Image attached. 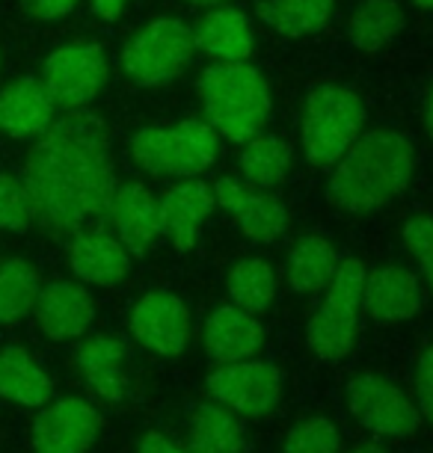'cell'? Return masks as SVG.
I'll list each match as a JSON object with an SVG mask.
<instances>
[{
  "mask_svg": "<svg viewBox=\"0 0 433 453\" xmlns=\"http://www.w3.org/2000/svg\"><path fill=\"white\" fill-rule=\"evenodd\" d=\"M21 181L48 234L74 237L89 219H104L119 190L104 122L83 110L59 116L30 149Z\"/></svg>",
  "mask_w": 433,
  "mask_h": 453,
  "instance_id": "1",
  "label": "cell"
},
{
  "mask_svg": "<svg viewBox=\"0 0 433 453\" xmlns=\"http://www.w3.org/2000/svg\"><path fill=\"white\" fill-rule=\"evenodd\" d=\"M415 149L395 127L362 131L329 173V202L344 213H371L395 202L413 181Z\"/></svg>",
  "mask_w": 433,
  "mask_h": 453,
  "instance_id": "2",
  "label": "cell"
},
{
  "mask_svg": "<svg viewBox=\"0 0 433 453\" xmlns=\"http://www.w3.org/2000/svg\"><path fill=\"white\" fill-rule=\"evenodd\" d=\"M205 122L217 136L244 145L265 131L274 98L267 81L250 63H217L202 72L197 83Z\"/></svg>",
  "mask_w": 433,
  "mask_h": 453,
  "instance_id": "3",
  "label": "cell"
},
{
  "mask_svg": "<svg viewBox=\"0 0 433 453\" xmlns=\"http://www.w3.org/2000/svg\"><path fill=\"white\" fill-rule=\"evenodd\" d=\"M134 166L149 175L193 181L217 164L220 136L205 119H184L175 125L140 127L128 140Z\"/></svg>",
  "mask_w": 433,
  "mask_h": 453,
  "instance_id": "4",
  "label": "cell"
},
{
  "mask_svg": "<svg viewBox=\"0 0 433 453\" xmlns=\"http://www.w3.org/2000/svg\"><path fill=\"white\" fill-rule=\"evenodd\" d=\"M365 104L353 89L321 83L303 107L300 140L305 160L318 169H333L365 131Z\"/></svg>",
  "mask_w": 433,
  "mask_h": 453,
  "instance_id": "5",
  "label": "cell"
},
{
  "mask_svg": "<svg viewBox=\"0 0 433 453\" xmlns=\"http://www.w3.org/2000/svg\"><path fill=\"white\" fill-rule=\"evenodd\" d=\"M365 276L368 270L362 261L344 258L333 281L321 290L324 296L305 323V344L321 362H338L353 349L356 332H360Z\"/></svg>",
  "mask_w": 433,
  "mask_h": 453,
  "instance_id": "6",
  "label": "cell"
},
{
  "mask_svg": "<svg viewBox=\"0 0 433 453\" xmlns=\"http://www.w3.org/2000/svg\"><path fill=\"white\" fill-rule=\"evenodd\" d=\"M197 42L184 21L158 19L146 24L122 50V72L140 87H164L188 72Z\"/></svg>",
  "mask_w": 433,
  "mask_h": 453,
  "instance_id": "7",
  "label": "cell"
},
{
  "mask_svg": "<svg viewBox=\"0 0 433 453\" xmlns=\"http://www.w3.org/2000/svg\"><path fill=\"white\" fill-rule=\"evenodd\" d=\"M347 409L362 430L380 439H406L421 424L415 400L377 373H362L347 382Z\"/></svg>",
  "mask_w": 433,
  "mask_h": 453,
  "instance_id": "8",
  "label": "cell"
},
{
  "mask_svg": "<svg viewBox=\"0 0 433 453\" xmlns=\"http://www.w3.org/2000/svg\"><path fill=\"white\" fill-rule=\"evenodd\" d=\"M205 388L214 403L237 418H265L279 406L285 382L276 365L250 358V362L214 367L205 380Z\"/></svg>",
  "mask_w": 433,
  "mask_h": 453,
  "instance_id": "9",
  "label": "cell"
},
{
  "mask_svg": "<svg viewBox=\"0 0 433 453\" xmlns=\"http://www.w3.org/2000/svg\"><path fill=\"white\" fill-rule=\"evenodd\" d=\"M42 83L57 107L83 110L107 83V59L98 45H69L57 48L45 59Z\"/></svg>",
  "mask_w": 433,
  "mask_h": 453,
  "instance_id": "10",
  "label": "cell"
},
{
  "mask_svg": "<svg viewBox=\"0 0 433 453\" xmlns=\"http://www.w3.org/2000/svg\"><path fill=\"white\" fill-rule=\"evenodd\" d=\"M128 326L131 335L149 353L160 358H178L190 344L193 318L182 296L169 294V290H151L134 303Z\"/></svg>",
  "mask_w": 433,
  "mask_h": 453,
  "instance_id": "11",
  "label": "cell"
},
{
  "mask_svg": "<svg viewBox=\"0 0 433 453\" xmlns=\"http://www.w3.org/2000/svg\"><path fill=\"white\" fill-rule=\"evenodd\" d=\"M217 208H223L237 222V228L256 243H274L288 232V211L274 193L241 181V178H217L214 184Z\"/></svg>",
  "mask_w": 433,
  "mask_h": 453,
  "instance_id": "12",
  "label": "cell"
},
{
  "mask_svg": "<svg viewBox=\"0 0 433 453\" xmlns=\"http://www.w3.org/2000/svg\"><path fill=\"white\" fill-rule=\"evenodd\" d=\"M101 433V412L81 397L50 400L33 421L36 453H87Z\"/></svg>",
  "mask_w": 433,
  "mask_h": 453,
  "instance_id": "13",
  "label": "cell"
},
{
  "mask_svg": "<svg viewBox=\"0 0 433 453\" xmlns=\"http://www.w3.org/2000/svg\"><path fill=\"white\" fill-rule=\"evenodd\" d=\"M160 208V234L175 246L178 252H190L199 241L205 219L214 213L217 199L214 187L193 178V181L173 184L158 199Z\"/></svg>",
  "mask_w": 433,
  "mask_h": 453,
  "instance_id": "14",
  "label": "cell"
},
{
  "mask_svg": "<svg viewBox=\"0 0 433 453\" xmlns=\"http://www.w3.org/2000/svg\"><path fill=\"white\" fill-rule=\"evenodd\" d=\"M267 341V332L261 326L259 318L246 314L241 309L228 305H217L208 314L205 326H202V347H205L208 358L217 367L250 362L261 353Z\"/></svg>",
  "mask_w": 433,
  "mask_h": 453,
  "instance_id": "15",
  "label": "cell"
},
{
  "mask_svg": "<svg viewBox=\"0 0 433 453\" xmlns=\"http://www.w3.org/2000/svg\"><path fill=\"white\" fill-rule=\"evenodd\" d=\"M33 318L50 341H72L87 335L96 323V303L81 281H50L39 290Z\"/></svg>",
  "mask_w": 433,
  "mask_h": 453,
  "instance_id": "16",
  "label": "cell"
},
{
  "mask_svg": "<svg viewBox=\"0 0 433 453\" xmlns=\"http://www.w3.org/2000/svg\"><path fill=\"white\" fill-rule=\"evenodd\" d=\"M424 305L421 279L413 270L389 264L365 276L362 309L377 323H404L413 320Z\"/></svg>",
  "mask_w": 433,
  "mask_h": 453,
  "instance_id": "17",
  "label": "cell"
},
{
  "mask_svg": "<svg viewBox=\"0 0 433 453\" xmlns=\"http://www.w3.org/2000/svg\"><path fill=\"white\" fill-rule=\"evenodd\" d=\"M57 122V104L36 78L12 81L0 89V131L12 140H42Z\"/></svg>",
  "mask_w": 433,
  "mask_h": 453,
  "instance_id": "18",
  "label": "cell"
},
{
  "mask_svg": "<svg viewBox=\"0 0 433 453\" xmlns=\"http://www.w3.org/2000/svg\"><path fill=\"white\" fill-rule=\"evenodd\" d=\"M78 371L92 395L107 403H122L131 391L128 347L113 335H92L78 349Z\"/></svg>",
  "mask_w": 433,
  "mask_h": 453,
  "instance_id": "19",
  "label": "cell"
},
{
  "mask_svg": "<svg viewBox=\"0 0 433 453\" xmlns=\"http://www.w3.org/2000/svg\"><path fill=\"white\" fill-rule=\"evenodd\" d=\"M110 219L116 226L119 243L134 255H143L160 237V208L158 196L140 181L119 184V190L110 204Z\"/></svg>",
  "mask_w": 433,
  "mask_h": 453,
  "instance_id": "20",
  "label": "cell"
},
{
  "mask_svg": "<svg viewBox=\"0 0 433 453\" xmlns=\"http://www.w3.org/2000/svg\"><path fill=\"white\" fill-rule=\"evenodd\" d=\"M69 270L81 285L113 288L131 273V252L119 243V237L81 232L69 243Z\"/></svg>",
  "mask_w": 433,
  "mask_h": 453,
  "instance_id": "21",
  "label": "cell"
},
{
  "mask_svg": "<svg viewBox=\"0 0 433 453\" xmlns=\"http://www.w3.org/2000/svg\"><path fill=\"white\" fill-rule=\"evenodd\" d=\"M193 42L217 63H250L256 50V33L250 19L228 6L211 10L193 30Z\"/></svg>",
  "mask_w": 433,
  "mask_h": 453,
  "instance_id": "22",
  "label": "cell"
},
{
  "mask_svg": "<svg viewBox=\"0 0 433 453\" xmlns=\"http://www.w3.org/2000/svg\"><path fill=\"white\" fill-rule=\"evenodd\" d=\"M342 267V255L324 234H305L288 250L285 279L294 294H321Z\"/></svg>",
  "mask_w": 433,
  "mask_h": 453,
  "instance_id": "23",
  "label": "cell"
},
{
  "mask_svg": "<svg viewBox=\"0 0 433 453\" xmlns=\"http://www.w3.org/2000/svg\"><path fill=\"white\" fill-rule=\"evenodd\" d=\"M294 151L288 140L276 134L252 136L250 142L241 145L237 151V169H241V181L259 187V190H276L279 184H285L288 173H291Z\"/></svg>",
  "mask_w": 433,
  "mask_h": 453,
  "instance_id": "24",
  "label": "cell"
},
{
  "mask_svg": "<svg viewBox=\"0 0 433 453\" xmlns=\"http://www.w3.org/2000/svg\"><path fill=\"white\" fill-rule=\"evenodd\" d=\"M0 397L30 409H42L54 397V382L33 362L27 349L4 347L0 349Z\"/></svg>",
  "mask_w": 433,
  "mask_h": 453,
  "instance_id": "25",
  "label": "cell"
},
{
  "mask_svg": "<svg viewBox=\"0 0 433 453\" xmlns=\"http://www.w3.org/2000/svg\"><path fill=\"white\" fill-rule=\"evenodd\" d=\"M188 448L193 453H244V421L220 403H199L190 412Z\"/></svg>",
  "mask_w": 433,
  "mask_h": 453,
  "instance_id": "26",
  "label": "cell"
},
{
  "mask_svg": "<svg viewBox=\"0 0 433 453\" xmlns=\"http://www.w3.org/2000/svg\"><path fill=\"white\" fill-rule=\"evenodd\" d=\"M276 288V270L265 258H244L228 270V299H232L235 309L252 314V318H259L261 311H267L274 305Z\"/></svg>",
  "mask_w": 433,
  "mask_h": 453,
  "instance_id": "27",
  "label": "cell"
},
{
  "mask_svg": "<svg viewBox=\"0 0 433 453\" xmlns=\"http://www.w3.org/2000/svg\"><path fill=\"white\" fill-rule=\"evenodd\" d=\"M404 30V10L395 0H365L347 19V39L356 50H380Z\"/></svg>",
  "mask_w": 433,
  "mask_h": 453,
  "instance_id": "28",
  "label": "cell"
},
{
  "mask_svg": "<svg viewBox=\"0 0 433 453\" xmlns=\"http://www.w3.org/2000/svg\"><path fill=\"white\" fill-rule=\"evenodd\" d=\"M259 19L282 36H309L318 33L333 15V0H261Z\"/></svg>",
  "mask_w": 433,
  "mask_h": 453,
  "instance_id": "29",
  "label": "cell"
},
{
  "mask_svg": "<svg viewBox=\"0 0 433 453\" xmlns=\"http://www.w3.org/2000/svg\"><path fill=\"white\" fill-rule=\"evenodd\" d=\"M39 270L24 258L0 261V323H15L39 299Z\"/></svg>",
  "mask_w": 433,
  "mask_h": 453,
  "instance_id": "30",
  "label": "cell"
},
{
  "mask_svg": "<svg viewBox=\"0 0 433 453\" xmlns=\"http://www.w3.org/2000/svg\"><path fill=\"white\" fill-rule=\"evenodd\" d=\"M282 453H342V433L324 415H309L285 433Z\"/></svg>",
  "mask_w": 433,
  "mask_h": 453,
  "instance_id": "31",
  "label": "cell"
},
{
  "mask_svg": "<svg viewBox=\"0 0 433 453\" xmlns=\"http://www.w3.org/2000/svg\"><path fill=\"white\" fill-rule=\"evenodd\" d=\"M36 222L30 193L21 178L0 173V228L4 232H27Z\"/></svg>",
  "mask_w": 433,
  "mask_h": 453,
  "instance_id": "32",
  "label": "cell"
},
{
  "mask_svg": "<svg viewBox=\"0 0 433 453\" xmlns=\"http://www.w3.org/2000/svg\"><path fill=\"white\" fill-rule=\"evenodd\" d=\"M404 250L413 255V261L419 264V279L433 294V217H413L404 222L401 228Z\"/></svg>",
  "mask_w": 433,
  "mask_h": 453,
  "instance_id": "33",
  "label": "cell"
},
{
  "mask_svg": "<svg viewBox=\"0 0 433 453\" xmlns=\"http://www.w3.org/2000/svg\"><path fill=\"white\" fill-rule=\"evenodd\" d=\"M415 406L419 415L433 426V347H428L415 365Z\"/></svg>",
  "mask_w": 433,
  "mask_h": 453,
  "instance_id": "34",
  "label": "cell"
},
{
  "mask_svg": "<svg viewBox=\"0 0 433 453\" xmlns=\"http://www.w3.org/2000/svg\"><path fill=\"white\" fill-rule=\"evenodd\" d=\"M21 4L36 21H59L78 6V0H21Z\"/></svg>",
  "mask_w": 433,
  "mask_h": 453,
  "instance_id": "35",
  "label": "cell"
},
{
  "mask_svg": "<svg viewBox=\"0 0 433 453\" xmlns=\"http://www.w3.org/2000/svg\"><path fill=\"white\" fill-rule=\"evenodd\" d=\"M137 453H193L188 444L169 439L166 433H158V430H149L140 435L137 441Z\"/></svg>",
  "mask_w": 433,
  "mask_h": 453,
  "instance_id": "36",
  "label": "cell"
},
{
  "mask_svg": "<svg viewBox=\"0 0 433 453\" xmlns=\"http://www.w3.org/2000/svg\"><path fill=\"white\" fill-rule=\"evenodd\" d=\"M128 0H89V10L104 21H116Z\"/></svg>",
  "mask_w": 433,
  "mask_h": 453,
  "instance_id": "37",
  "label": "cell"
},
{
  "mask_svg": "<svg viewBox=\"0 0 433 453\" xmlns=\"http://www.w3.org/2000/svg\"><path fill=\"white\" fill-rule=\"evenodd\" d=\"M347 453H389L383 444H375V441H360V444H353Z\"/></svg>",
  "mask_w": 433,
  "mask_h": 453,
  "instance_id": "38",
  "label": "cell"
},
{
  "mask_svg": "<svg viewBox=\"0 0 433 453\" xmlns=\"http://www.w3.org/2000/svg\"><path fill=\"white\" fill-rule=\"evenodd\" d=\"M424 127H428V136L433 140V89L428 92V104H424Z\"/></svg>",
  "mask_w": 433,
  "mask_h": 453,
  "instance_id": "39",
  "label": "cell"
},
{
  "mask_svg": "<svg viewBox=\"0 0 433 453\" xmlns=\"http://www.w3.org/2000/svg\"><path fill=\"white\" fill-rule=\"evenodd\" d=\"M190 4H199V6H214V10H217V6H223L226 0H190Z\"/></svg>",
  "mask_w": 433,
  "mask_h": 453,
  "instance_id": "40",
  "label": "cell"
},
{
  "mask_svg": "<svg viewBox=\"0 0 433 453\" xmlns=\"http://www.w3.org/2000/svg\"><path fill=\"white\" fill-rule=\"evenodd\" d=\"M415 6H419V10H430L433 12V0H413Z\"/></svg>",
  "mask_w": 433,
  "mask_h": 453,
  "instance_id": "41",
  "label": "cell"
}]
</instances>
